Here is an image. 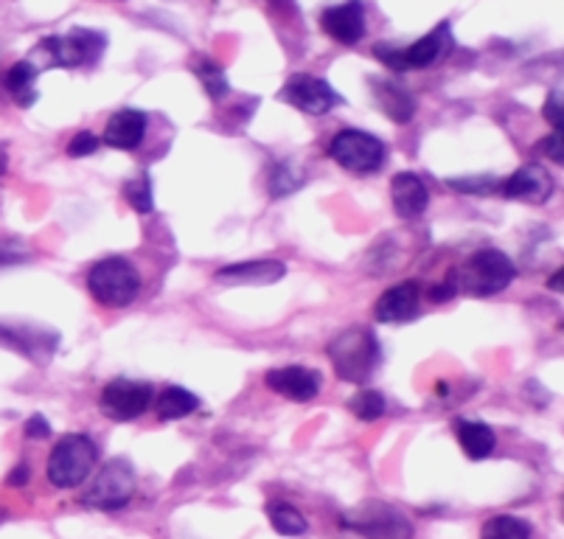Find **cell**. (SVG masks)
Wrapping results in <instances>:
<instances>
[{
	"instance_id": "cell-1",
	"label": "cell",
	"mask_w": 564,
	"mask_h": 539,
	"mask_svg": "<svg viewBox=\"0 0 564 539\" xmlns=\"http://www.w3.org/2000/svg\"><path fill=\"white\" fill-rule=\"evenodd\" d=\"M326 354H329L337 377L354 385L368 382L379 368V359H382V348H379L371 328L366 326H351L332 337Z\"/></svg>"
},
{
	"instance_id": "cell-2",
	"label": "cell",
	"mask_w": 564,
	"mask_h": 539,
	"mask_svg": "<svg viewBox=\"0 0 564 539\" xmlns=\"http://www.w3.org/2000/svg\"><path fill=\"white\" fill-rule=\"evenodd\" d=\"M107 48V37L94 29H70L63 37H45L32 51L29 63L37 71L45 68H90L101 60Z\"/></svg>"
},
{
	"instance_id": "cell-3",
	"label": "cell",
	"mask_w": 564,
	"mask_h": 539,
	"mask_svg": "<svg viewBox=\"0 0 564 539\" xmlns=\"http://www.w3.org/2000/svg\"><path fill=\"white\" fill-rule=\"evenodd\" d=\"M517 276V267L502 250L484 248L478 254H471L464 265L449 276V284L455 292H466L475 298H489L511 287Z\"/></svg>"
},
{
	"instance_id": "cell-4",
	"label": "cell",
	"mask_w": 564,
	"mask_h": 539,
	"mask_svg": "<svg viewBox=\"0 0 564 539\" xmlns=\"http://www.w3.org/2000/svg\"><path fill=\"white\" fill-rule=\"evenodd\" d=\"M87 292L99 301L101 306L110 310H121L130 306L141 292V276H138L135 265L121 256H107V259L96 261L87 273Z\"/></svg>"
},
{
	"instance_id": "cell-5",
	"label": "cell",
	"mask_w": 564,
	"mask_h": 539,
	"mask_svg": "<svg viewBox=\"0 0 564 539\" xmlns=\"http://www.w3.org/2000/svg\"><path fill=\"white\" fill-rule=\"evenodd\" d=\"M453 25L438 23L433 32L424 34L422 40H415L408 48H393L391 43H377L373 45V56L391 71H427L435 63H441L453 51Z\"/></svg>"
},
{
	"instance_id": "cell-6",
	"label": "cell",
	"mask_w": 564,
	"mask_h": 539,
	"mask_svg": "<svg viewBox=\"0 0 564 539\" xmlns=\"http://www.w3.org/2000/svg\"><path fill=\"white\" fill-rule=\"evenodd\" d=\"M96 461H99V450H96L94 441L82 433H70L56 441L45 472H48L51 486H56V489H76L94 472Z\"/></svg>"
},
{
	"instance_id": "cell-7",
	"label": "cell",
	"mask_w": 564,
	"mask_h": 539,
	"mask_svg": "<svg viewBox=\"0 0 564 539\" xmlns=\"http://www.w3.org/2000/svg\"><path fill=\"white\" fill-rule=\"evenodd\" d=\"M343 528L360 533L362 539H413V522L402 508L382 500L360 503L343 515Z\"/></svg>"
},
{
	"instance_id": "cell-8",
	"label": "cell",
	"mask_w": 564,
	"mask_h": 539,
	"mask_svg": "<svg viewBox=\"0 0 564 539\" xmlns=\"http://www.w3.org/2000/svg\"><path fill=\"white\" fill-rule=\"evenodd\" d=\"M135 495V470L127 459H110L99 472L90 489L85 492V506L99 511H118Z\"/></svg>"
},
{
	"instance_id": "cell-9",
	"label": "cell",
	"mask_w": 564,
	"mask_h": 539,
	"mask_svg": "<svg viewBox=\"0 0 564 539\" xmlns=\"http://www.w3.org/2000/svg\"><path fill=\"white\" fill-rule=\"evenodd\" d=\"M329 158L354 174H373L382 169L388 149L377 136L362 130H340L329 143Z\"/></svg>"
},
{
	"instance_id": "cell-10",
	"label": "cell",
	"mask_w": 564,
	"mask_h": 539,
	"mask_svg": "<svg viewBox=\"0 0 564 539\" xmlns=\"http://www.w3.org/2000/svg\"><path fill=\"white\" fill-rule=\"evenodd\" d=\"M281 101H286L295 110L306 116H326L335 107L343 105V96L326 79H317L310 74H295L284 82L279 94Z\"/></svg>"
},
{
	"instance_id": "cell-11",
	"label": "cell",
	"mask_w": 564,
	"mask_h": 539,
	"mask_svg": "<svg viewBox=\"0 0 564 539\" xmlns=\"http://www.w3.org/2000/svg\"><path fill=\"white\" fill-rule=\"evenodd\" d=\"M152 391L150 382L141 379H112L105 385V391L99 397L101 413L116 419V422H132L138 416H143L152 408Z\"/></svg>"
},
{
	"instance_id": "cell-12",
	"label": "cell",
	"mask_w": 564,
	"mask_h": 539,
	"mask_svg": "<svg viewBox=\"0 0 564 539\" xmlns=\"http://www.w3.org/2000/svg\"><path fill=\"white\" fill-rule=\"evenodd\" d=\"M321 29L340 45H357L366 37V7L362 0H346L321 14Z\"/></svg>"
},
{
	"instance_id": "cell-13",
	"label": "cell",
	"mask_w": 564,
	"mask_h": 539,
	"mask_svg": "<svg viewBox=\"0 0 564 539\" xmlns=\"http://www.w3.org/2000/svg\"><path fill=\"white\" fill-rule=\"evenodd\" d=\"M267 388L292 402H312L321 391V374L304 366H284L267 371Z\"/></svg>"
},
{
	"instance_id": "cell-14",
	"label": "cell",
	"mask_w": 564,
	"mask_h": 539,
	"mask_svg": "<svg viewBox=\"0 0 564 539\" xmlns=\"http://www.w3.org/2000/svg\"><path fill=\"white\" fill-rule=\"evenodd\" d=\"M500 194L509 200H525V203L540 205L553 194V177L540 163H528L517 169L511 177L500 183Z\"/></svg>"
},
{
	"instance_id": "cell-15",
	"label": "cell",
	"mask_w": 564,
	"mask_h": 539,
	"mask_svg": "<svg viewBox=\"0 0 564 539\" xmlns=\"http://www.w3.org/2000/svg\"><path fill=\"white\" fill-rule=\"evenodd\" d=\"M419 298H422V287L415 281H402L393 284L379 295L373 304V317L379 323H408L419 315Z\"/></svg>"
},
{
	"instance_id": "cell-16",
	"label": "cell",
	"mask_w": 564,
	"mask_h": 539,
	"mask_svg": "<svg viewBox=\"0 0 564 539\" xmlns=\"http://www.w3.org/2000/svg\"><path fill=\"white\" fill-rule=\"evenodd\" d=\"M286 276V267L281 261L261 259V261H239V265H228L217 270L219 284H248V287H267L275 284Z\"/></svg>"
},
{
	"instance_id": "cell-17",
	"label": "cell",
	"mask_w": 564,
	"mask_h": 539,
	"mask_svg": "<svg viewBox=\"0 0 564 539\" xmlns=\"http://www.w3.org/2000/svg\"><path fill=\"white\" fill-rule=\"evenodd\" d=\"M391 200H393V212L402 219H415L427 212L430 192L424 186V180L415 172H399L397 177L391 180Z\"/></svg>"
},
{
	"instance_id": "cell-18",
	"label": "cell",
	"mask_w": 564,
	"mask_h": 539,
	"mask_svg": "<svg viewBox=\"0 0 564 539\" xmlns=\"http://www.w3.org/2000/svg\"><path fill=\"white\" fill-rule=\"evenodd\" d=\"M143 136H147V112L118 110L116 116L107 121L101 141H105L107 147H112V149L130 152V149L141 147Z\"/></svg>"
},
{
	"instance_id": "cell-19",
	"label": "cell",
	"mask_w": 564,
	"mask_h": 539,
	"mask_svg": "<svg viewBox=\"0 0 564 539\" xmlns=\"http://www.w3.org/2000/svg\"><path fill=\"white\" fill-rule=\"evenodd\" d=\"M59 343V337L54 332H45L43 337L37 335V328H18V326H0V346L14 348L18 354L29 359H37V363H48L51 352Z\"/></svg>"
},
{
	"instance_id": "cell-20",
	"label": "cell",
	"mask_w": 564,
	"mask_h": 539,
	"mask_svg": "<svg viewBox=\"0 0 564 539\" xmlns=\"http://www.w3.org/2000/svg\"><path fill=\"white\" fill-rule=\"evenodd\" d=\"M455 439H458L460 450L466 453V459L471 461H484L495 453L497 435L489 424L484 422H471V419H455Z\"/></svg>"
},
{
	"instance_id": "cell-21",
	"label": "cell",
	"mask_w": 564,
	"mask_h": 539,
	"mask_svg": "<svg viewBox=\"0 0 564 539\" xmlns=\"http://www.w3.org/2000/svg\"><path fill=\"white\" fill-rule=\"evenodd\" d=\"M37 68H34L29 60L25 63L12 65V68L3 74V90L18 101L20 107H32L37 101Z\"/></svg>"
},
{
	"instance_id": "cell-22",
	"label": "cell",
	"mask_w": 564,
	"mask_h": 539,
	"mask_svg": "<svg viewBox=\"0 0 564 539\" xmlns=\"http://www.w3.org/2000/svg\"><path fill=\"white\" fill-rule=\"evenodd\" d=\"M373 87H377V101L384 116L397 121V125H408L415 112L413 96L404 87L393 85V82H373Z\"/></svg>"
},
{
	"instance_id": "cell-23",
	"label": "cell",
	"mask_w": 564,
	"mask_h": 539,
	"mask_svg": "<svg viewBox=\"0 0 564 539\" xmlns=\"http://www.w3.org/2000/svg\"><path fill=\"white\" fill-rule=\"evenodd\" d=\"M197 408H199V399L194 397L192 391H186V388H181V385H169L166 391H163L155 402V410L163 422L186 419V416H192Z\"/></svg>"
},
{
	"instance_id": "cell-24",
	"label": "cell",
	"mask_w": 564,
	"mask_h": 539,
	"mask_svg": "<svg viewBox=\"0 0 564 539\" xmlns=\"http://www.w3.org/2000/svg\"><path fill=\"white\" fill-rule=\"evenodd\" d=\"M267 517H270V526L281 533V537H301L306 533V517L301 515L299 508L290 506V503L273 500L267 506Z\"/></svg>"
},
{
	"instance_id": "cell-25",
	"label": "cell",
	"mask_w": 564,
	"mask_h": 539,
	"mask_svg": "<svg viewBox=\"0 0 564 539\" xmlns=\"http://www.w3.org/2000/svg\"><path fill=\"white\" fill-rule=\"evenodd\" d=\"M480 539H531V526L514 515H497L486 522Z\"/></svg>"
},
{
	"instance_id": "cell-26",
	"label": "cell",
	"mask_w": 564,
	"mask_h": 539,
	"mask_svg": "<svg viewBox=\"0 0 564 539\" xmlns=\"http://www.w3.org/2000/svg\"><path fill=\"white\" fill-rule=\"evenodd\" d=\"M306 180L299 169L292 166V163H275L270 169V180H267V186H270V197L279 200L286 197V194H295L301 186H304Z\"/></svg>"
},
{
	"instance_id": "cell-27",
	"label": "cell",
	"mask_w": 564,
	"mask_h": 539,
	"mask_svg": "<svg viewBox=\"0 0 564 539\" xmlns=\"http://www.w3.org/2000/svg\"><path fill=\"white\" fill-rule=\"evenodd\" d=\"M348 408H351V413L360 422H377L379 416L384 413V397L379 391H373V388H362V391L354 394Z\"/></svg>"
},
{
	"instance_id": "cell-28",
	"label": "cell",
	"mask_w": 564,
	"mask_h": 539,
	"mask_svg": "<svg viewBox=\"0 0 564 539\" xmlns=\"http://www.w3.org/2000/svg\"><path fill=\"white\" fill-rule=\"evenodd\" d=\"M194 74L199 76V82H203L205 94L212 96V99H223L225 94H228V79H225V71L219 68V63H214V60H197V65H194Z\"/></svg>"
},
{
	"instance_id": "cell-29",
	"label": "cell",
	"mask_w": 564,
	"mask_h": 539,
	"mask_svg": "<svg viewBox=\"0 0 564 539\" xmlns=\"http://www.w3.org/2000/svg\"><path fill=\"white\" fill-rule=\"evenodd\" d=\"M124 197H127V203H130L132 208H135V212H141V214H150L152 208H155V203H152V183H150V177H147V174L127 180Z\"/></svg>"
},
{
	"instance_id": "cell-30",
	"label": "cell",
	"mask_w": 564,
	"mask_h": 539,
	"mask_svg": "<svg viewBox=\"0 0 564 539\" xmlns=\"http://www.w3.org/2000/svg\"><path fill=\"white\" fill-rule=\"evenodd\" d=\"M500 177L495 174H475V177H453L447 180V186L455 188V192H464V194H491V192H500Z\"/></svg>"
},
{
	"instance_id": "cell-31",
	"label": "cell",
	"mask_w": 564,
	"mask_h": 539,
	"mask_svg": "<svg viewBox=\"0 0 564 539\" xmlns=\"http://www.w3.org/2000/svg\"><path fill=\"white\" fill-rule=\"evenodd\" d=\"M29 259H32L29 245L20 242V239H12V236H0V267L25 265Z\"/></svg>"
},
{
	"instance_id": "cell-32",
	"label": "cell",
	"mask_w": 564,
	"mask_h": 539,
	"mask_svg": "<svg viewBox=\"0 0 564 539\" xmlns=\"http://www.w3.org/2000/svg\"><path fill=\"white\" fill-rule=\"evenodd\" d=\"M536 149H540V152H545V155L551 158V161H556L558 166H564V116L558 118L556 125H553L551 136H547Z\"/></svg>"
},
{
	"instance_id": "cell-33",
	"label": "cell",
	"mask_w": 564,
	"mask_h": 539,
	"mask_svg": "<svg viewBox=\"0 0 564 539\" xmlns=\"http://www.w3.org/2000/svg\"><path fill=\"white\" fill-rule=\"evenodd\" d=\"M101 147L99 136H94V132H76L74 138H70L68 143V155L70 158H87V155H94L96 149Z\"/></svg>"
},
{
	"instance_id": "cell-34",
	"label": "cell",
	"mask_w": 564,
	"mask_h": 539,
	"mask_svg": "<svg viewBox=\"0 0 564 539\" xmlns=\"http://www.w3.org/2000/svg\"><path fill=\"white\" fill-rule=\"evenodd\" d=\"M25 435H29V439H48V435H51V424L45 422V416L34 413L32 419L25 422Z\"/></svg>"
},
{
	"instance_id": "cell-35",
	"label": "cell",
	"mask_w": 564,
	"mask_h": 539,
	"mask_svg": "<svg viewBox=\"0 0 564 539\" xmlns=\"http://www.w3.org/2000/svg\"><path fill=\"white\" fill-rule=\"evenodd\" d=\"M25 481H29V466L20 464L18 470H14L12 475H9V486H23Z\"/></svg>"
},
{
	"instance_id": "cell-36",
	"label": "cell",
	"mask_w": 564,
	"mask_h": 539,
	"mask_svg": "<svg viewBox=\"0 0 564 539\" xmlns=\"http://www.w3.org/2000/svg\"><path fill=\"white\" fill-rule=\"evenodd\" d=\"M547 290L564 292V267H562V270H556V273H553L551 279H547Z\"/></svg>"
},
{
	"instance_id": "cell-37",
	"label": "cell",
	"mask_w": 564,
	"mask_h": 539,
	"mask_svg": "<svg viewBox=\"0 0 564 539\" xmlns=\"http://www.w3.org/2000/svg\"><path fill=\"white\" fill-rule=\"evenodd\" d=\"M9 169V158H7V149L0 147V174H7Z\"/></svg>"
},
{
	"instance_id": "cell-38",
	"label": "cell",
	"mask_w": 564,
	"mask_h": 539,
	"mask_svg": "<svg viewBox=\"0 0 564 539\" xmlns=\"http://www.w3.org/2000/svg\"><path fill=\"white\" fill-rule=\"evenodd\" d=\"M273 3H290V0H273Z\"/></svg>"
},
{
	"instance_id": "cell-39",
	"label": "cell",
	"mask_w": 564,
	"mask_h": 539,
	"mask_svg": "<svg viewBox=\"0 0 564 539\" xmlns=\"http://www.w3.org/2000/svg\"><path fill=\"white\" fill-rule=\"evenodd\" d=\"M562 517H564V497H562Z\"/></svg>"
}]
</instances>
